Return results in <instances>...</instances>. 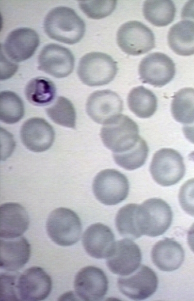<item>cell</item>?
<instances>
[{"label":"cell","instance_id":"1","mask_svg":"<svg viewBox=\"0 0 194 301\" xmlns=\"http://www.w3.org/2000/svg\"><path fill=\"white\" fill-rule=\"evenodd\" d=\"M44 29L50 38L73 45L79 42L84 36L85 24L73 9L59 6L52 9L47 14Z\"/></svg>","mask_w":194,"mask_h":301},{"label":"cell","instance_id":"2","mask_svg":"<svg viewBox=\"0 0 194 301\" xmlns=\"http://www.w3.org/2000/svg\"><path fill=\"white\" fill-rule=\"evenodd\" d=\"M100 136L105 146L113 153L130 150L141 137L137 123L127 115L121 114L103 124Z\"/></svg>","mask_w":194,"mask_h":301},{"label":"cell","instance_id":"3","mask_svg":"<svg viewBox=\"0 0 194 301\" xmlns=\"http://www.w3.org/2000/svg\"><path fill=\"white\" fill-rule=\"evenodd\" d=\"M136 217L142 235L156 237L163 234L170 227L173 212L169 204L162 199L152 198L138 205Z\"/></svg>","mask_w":194,"mask_h":301},{"label":"cell","instance_id":"4","mask_svg":"<svg viewBox=\"0 0 194 301\" xmlns=\"http://www.w3.org/2000/svg\"><path fill=\"white\" fill-rule=\"evenodd\" d=\"M117 71V62L110 55L95 52L88 53L80 59L77 74L83 84L96 87L110 83Z\"/></svg>","mask_w":194,"mask_h":301},{"label":"cell","instance_id":"5","mask_svg":"<svg viewBox=\"0 0 194 301\" xmlns=\"http://www.w3.org/2000/svg\"><path fill=\"white\" fill-rule=\"evenodd\" d=\"M49 238L56 244L70 246L80 239L82 231L79 216L71 209L60 207L52 211L46 222Z\"/></svg>","mask_w":194,"mask_h":301},{"label":"cell","instance_id":"6","mask_svg":"<svg viewBox=\"0 0 194 301\" xmlns=\"http://www.w3.org/2000/svg\"><path fill=\"white\" fill-rule=\"evenodd\" d=\"M149 170L156 183L162 186H170L182 179L186 168L183 158L178 152L163 148L154 153Z\"/></svg>","mask_w":194,"mask_h":301},{"label":"cell","instance_id":"7","mask_svg":"<svg viewBox=\"0 0 194 301\" xmlns=\"http://www.w3.org/2000/svg\"><path fill=\"white\" fill-rule=\"evenodd\" d=\"M92 189L100 202L106 205H115L126 199L129 184L124 174L114 169H106L95 176Z\"/></svg>","mask_w":194,"mask_h":301},{"label":"cell","instance_id":"8","mask_svg":"<svg viewBox=\"0 0 194 301\" xmlns=\"http://www.w3.org/2000/svg\"><path fill=\"white\" fill-rule=\"evenodd\" d=\"M117 43L125 53L139 55L146 53L155 46L152 31L141 22L132 20L123 24L116 34Z\"/></svg>","mask_w":194,"mask_h":301},{"label":"cell","instance_id":"9","mask_svg":"<svg viewBox=\"0 0 194 301\" xmlns=\"http://www.w3.org/2000/svg\"><path fill=\"white\" fill-rule=\"evenodd\" d=\"M158 279L150 267L140 266L130 274L121 276L117 281L118 288L121 293L133 300L147 299L157 290Z\"/></svg>","mask_w":194,"mask_h":301},{"label":"cell","instance_id":"10","mask_svg":"<svg viewBox=\"0 0 194 301\" xmlns=\"http://www.w3.org/2000/svg\"><path fill=\"white\" fill-rule=\"evenodd\" d=\"M138 71L142 83L161 88L174 78L176 67L174 61L168 55L155 52L142 59Z\"/></svg>","mask_w":194,"mask_h":301},{"label":"cell","instance_id":"11","mask_svg":"<svg viewBox=\"0 0 194 301\" xmlns=\"http://www.w3.org/2000/svg\"><path fill=\"white\" fill-rule=\"evenodd\" d=\"M38 69L57 78L68 76L73 71L75 58L68 48L50 43L45 45L38 57Z\"/></svg>","mask_w":194,"mask_h":301},{"label":"cell","instance_id":"12","mask_svg":"<svg viewBox=\"0 0 194 301\" xmlns=\"http://www.w3.org/2000/svg\"><path fill=\"white\" fill-rule=\"evenodd\" d=\"M17 289L20 301L44 300L51 292L52 280L42 268L31 267L19 274Z\"/></svg>","mask_w":194,"mask_h":301},{"label":"cell","instance_id":"13","mask_svg":"<svg viewBox=\"0 0 194 301\" xmlns=\"http://www.w3.org/2000/svg\"><path fill=\"white\" fill-rule=\"evenodd\" d=\"M108 278L100 268L87 266L81 269L74 282L75 292L81 300L96 301L102 299L108 289Z\"/></svg>","mask_w":194,"mask_h":301},{"label":"cell","instance_id":"14","mask_svg":"<svg viewBox=\"0 0 194 301\" xmlns=\"http://www.w3.org/2000/svg\"><path fill=\"white\" fill-rule=\"evenodd\" d=\"M141 251L131 239L125 238L115 242L108 256L106 264L113 273L126 276L134 272L140 266Z\"/></svg>","mask_w":194,"mask_h":301},{"label":"cell","instance_id":"15","mask_svg":"<svg viewBox=\"0 0 194 301\" xmlns=\"http://www.w3.org/2000/svg\"><path fill=\"white\" fill-rule=\"evenodd\" d=\"M86 110L94 122L105 124L122 112L123 102L114 91L110 89L96 90L88 97Z\"/></svg>","mask_w":194,"mask_h":301},{"label":"cell","instance_id":"16","mask_svg":"<svg viewBox=\"0 0 194 301\" xmlns=\"http://www.w3.org/2000/svg\"><path fill=\"white\" fill-rule=\"evenodd\" d=\"M39 42V35L35 30L22 27L11 31L7 36L1 48L6 56L12 61L22 62L33 55Z\"/></svg>","mask_w":194,"mask_h":301},{"label":"cell","instance_id":"17","mask_svg":"<svg viewBox=\"0 0 194 301\" xmlns=\"http://www.w3.org/2000/svg\"><path fill=\"white\" fill-rule=\"evenodd\" d=\"M22 142L29 150L42 152L49 149L55 140L52 126L44 119L30 118L24 122L20 129Z\"/></svg>","mask_w":194,"mask_h":301},{"label":"cell","instance_id":"18","mask_svg":"<svg viewBox=\"0 0 194 301\" xmlns=\"http://www.w3.org/2000/svg\"><path fill=\"white\" fill-rule=\"evenodd\" d=\"M114 234L107 226L96 223L89 226L83 233L82 245L86 252L96 259L107 258L115 244Z\"/></svg>","mask_w":194,"mask_h":301},{"label":"cell","instance_id":"19","mask_svg":"<svg viewBox=\"0 0 194 301\" xmlns=\"http://www.w3.org/2000/svg\"><path fill=\"white\" fill-rule=\"evenodd\" d=\"M0 237L13 239L20 237L30 224L28 212L21 205L8 202L0 206Z\"/></svg>","mask_w":194,"mask_h":301},{"label":"cell","instance_id":"20","mask_svg":"<svg viewBox=\"0 0 194 301\" xmlns=\"http://www.w3.org/2000/svg\"><path fill=\"white\" fill-rule=\"evenodd\" d=\"M31 246L23 236L13 239L0 238L1 268L15 271L23 267L29 261Z\"/></svg>","mask_w":194,"mask_h":301},{"label":"cell","instance_id":"21","mask_svg":"<svg viewBox=\"0 0 194 301\" xmlns=\"http://www.w3.org/2000/svg\"><path fill=\"white\" fill-rule=\"evenodd\" d=\"M152 261L160 270L170 272L178 269L184 259L181 246L173 238H165L157 242L151 252Z\"/></svg>","mask_w":194,"mask_h":301},{"label":"cell","instance_id":"22","mask_svg":"<svg viewBox=\"0 0 194 301\" xmlns=\"http://www.w3.org/2000/svg\"><path fill=\"white\" fill-rule=\"evenodd\" d=\"M167 39L170 48L177 54H194V22L183 20L174 24L169 30Z\"/></svg>","mask_w":194,"mask_h":301},{"label":"cell","instance_id":"23","mask_svg":"<svg viewBox=\"0 0 194 301\" xmlns=\"http://www.w3.org/2000/svg\"><path fill=\"white\" fill-rule=\"evenodd\" d=\"M127 103L129 109L140 118H148L155 113L158 106L156 96L150 90L140 86L129 92Z\"/></svg>","mask_w":194,"mask_h":301},{"label":"cell","instance_id":"24","mask_svg":"<svg viewBox=\"0 0 194 301\" xmlns=\"http://www.w3.org/2000/svg\"><path fill=\"white\" fill-rule=\"evenodd\" d=\"M56 94V88L49 79L38 76L30 80L25 89L27 100L36 106H45L50 104Z\"/></svg>","mask_w":194,"mask_h":301},{"label":"cell","instance_id":"25","mask_svg":"<svg viewBox=\"0 0 194 301\" xmlns=\"http://www.w3.org/2000/svg\"><path fill=\"white\" fill-rule=\"evenodd\" d=\"M176 12L175 5L169 0H146L143 6L145 18L152 25L165 26L174 19Z\"/></svg>","mask_w":194,"mask_h":301},{"label":"cell","instance_id":"26","mask_svg":"<svg viewBox=\"0 0 194 301\" xmlns=\"http://www.w3.org/2000/svg\"><path fill=\"white\" fill-rule=\"evenodd\" d=\"M174 119L184 124L194 122V89L184 88L175 93L171 104Z\"/></svg>","mask_w":194,"mask_h":301},{"label":"cell","instance_id":"27","mask_svg":"<svg viewBox=\"0 0 194 301\" xmlns=\"http://www.w3.org/2000/svg\"><path fill=\"white\" fill-rule=\"evenodd\" d=\"M24 103L15 92L3 90L0 93V120L7 124H14L24 115Z\"/></svg>","mask_w":194,"mask_h":301},{"label":"cell","instance_id":"28","mask_svg":"<svg viewBox=\"0 0 194 301\" xmlns=\"http://www.w3.org/2000/svg\"><path fill=\"white\" fill-rule=\"evenodd\" d=\"M149 148L146 141L140 137L130 150L122 153H113L115 162L127 170L131 171L142 167L146 162Z\"/></svg>","mask_w":194,"mask_h":301},{"label":"cell","instance_id":"29","mask_svg":"<svg viewBox=\"0 0 194 301\" xmlns=\"http://www.w3.org/2000/svg\"><path fill=\"white\" fill-rule=\"evenodd\" d=\"M138 204L130 203L121 207L115 217V226L119 233L131 240L142 236L138 228L136 217Z\"/></svg>","mask_w":194,"mask_h":301},{"label":"cell","instance_id":"30","mask_svg":"<svg viewBox=\"0 0 194 301\" xmlns=\"http://www.w3.org/2000/svg\"><path fill=\"white\" fill-rule=\"evenodd\" d=\"M48 117L59 125L76 127V112L72 102L64 96L57 97L55 102L46 109Z\"/></svg>","mask_w":194,"mask_h":301},{"label":"cell","instance_id":"31","mask_svg":"<svg viewBox=\"0 0 194 301\" xmlns=\"http://www.w3.org/2000/svg\"><path fill=\"white\" fill-rule=\"evenodd\" d=\"M79 6L89 18L99 19L111 15L116 8V0H79Z\"/></svg>","mask_w":194,"mask_h":301},{"label":"cell","instance_id":"32","mask_svg":"<svg viewBox=\"0 0 194 301\" xmlns=\"http://www.w3.org/2000/svg\"><path fill=\"white\" fill-rule=\"evenodd\" d=\"M19 275L13 272L0 274V301H20L17 289Z\"/></svg>","mask_w":194,"mask_h":301},{"label":"cell","instance_id":"33","mask_svg":"<svg viewBox=\"0 0 194 301\" xmlns=\"http://www.w3.org/2000/svg\"><path fill=\"white\" fill-rule=\"evenodd\" d=\"M178 197L183 210L194 217V178L187 180L182 184L179 189Z\"/></svg>","mask_w":194,"mask_h":301},{"label":"cell","instance_id":"34","mask_svg":"<svg viewBox=\"0 0 194 301\" xmlns=\"http://www.w3.org/2000/svg\"><path fill=\"white\" fill-rule=\"evenodd\" d=\"M0 80H5L11 78L17 71L18 66L10 60L0 49Z\"/></svg>","mask_w":194,"mask_h":301},{"label":"cell","instance_id":"35","mask_svg":"<svg viewBox=\"0 0 194 301\" xmlns=\"http://www.w3.org/2000/svg\"><path fill=\"white\" fill-rule=\"evenodd\" d=\"M181 17L183 20L194 22V0H189L184 4L181 10Z\"/></svg>","mask_w":194,"mask_h":301},{"label":"cell","instance_id":"36","mask_svg":"<svg viewBox=\"0 0 194 301\" xmlns=\"http://www.w3.org/2000/svg\"><path fill=\"white\" fill-rule=\"evenodd\" d=\"M182 131L185 138L194 144V122L190 124H184L182 127Z\"/></svg>","mask_w":194,"mask_h":301},{"label":"cell","instance_id":"37","mask_svg":"<svg viewBox=\"0 0 194 301\" xmlns=\"http://www.w3.org/2000/svg\"><path fill=\"white\" fill-rule=\"evenodd\" d=\"M187 242L190 249L194 253V223L188 231Z\"/></svg>","mask_w":194,"mask_h":301}]
</instances>
